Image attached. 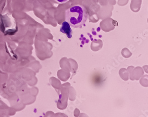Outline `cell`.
<instances>
[{
    "label": "cell",
    "mask_w": 148,
    "mask_h": 117,
    "mask_svg": "<svg viewBox=\"0 0 148 117\" xmlns=\"http://www.w3.org/2000/svg\"><path fill=\"white\" fill-rule=\"evenodd\" d=\"M65 18L72 27L81 28L87 21L88 14L84 6L74 5L66 10Z\"/></svg>",
    "instance_id": "6da1fadb"
},
{
    "label": "cell",
    "mask_w": 148,
    "mask_h": 117,
    "mask_svg": "<svg viewBox=\"0 0 148 117\" xmlns=\"http://www.w3.org/2000/svg\"><path fill=\"white\" fill-rule=\"evenodd\" d=\"M60 31L63 33L66 34L67 37L71 39L72 37V30L71 26L67 21L63 22L62 24V26L60 28Z\"/></svg>",
    "instance_id": "7a4b0ae2"
},
{
    "label": "cell",
    "mask_w": 148,
    "mask_h": 117,
    "mask_svg": "<svg viewBox=\"0 0 148 117\" xmlns=\"http://www.w3.org/2000/svg\"><path fill=\"white\" fill-rule=\"evenodd\" d=\"M103 81V78L101 75L99 74H95L92 77V82L95 84H99Z\"/></svg>",
    "instance_id": "3957f363"
},
{
    "label": "cell",
    "mask_w": 148,
    "mask_h": 117,
    "mask_svg": "<svg viewBox=\"0 0 148 117\" xmlns=\"http://www.w3.org/2000/svg\"><path fill=\"white\" fill-rule=\"evenodd\" d=\"M56 1L58 3H66L68 0H56Z\"/></svg>",
    "instance_id": "277c9868"
}]
</instances>
